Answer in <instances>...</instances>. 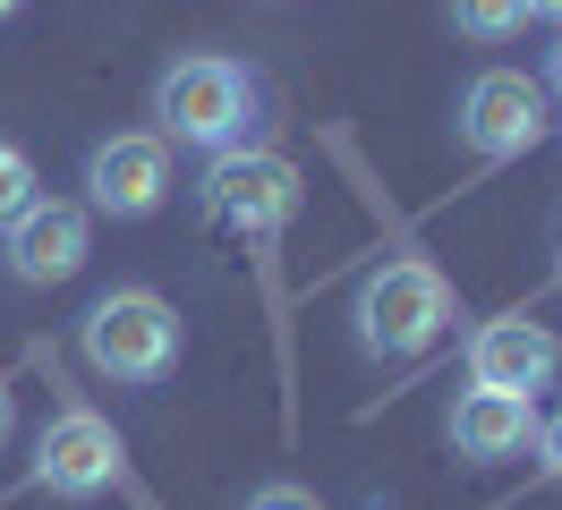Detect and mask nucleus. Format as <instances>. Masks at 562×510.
<instances>
[{"label": "nucleus", "mask_w": 562, "mask_h": 510, "mask_svg": "<svg viewBox=\"0 0 562 510\" xmlns=\"http://www.w3.org/2000/svg\"><path fill=\"white\" fill-rule=\"evenodd\" d=\"M554 374H562V332L537 324V315H494V324L469 332V383H486V392L537 400Z\"/></svg>", "instance_id": "nucleus-9"}, {"label": "nucleus", "mask_w": 562, "mask_h": 510, "mask_svg": "<svg viewBox=\"0 0 562 510\" xmlns=\"http://www.w3.org/2000/svg\"><path fill=\"white\" fill-rule=\"evenodd\" d=\"M128 468V451L94 408H52L35 434V460H26V485L52 494V502H103Z\"/></svg>", "instance_id": "nucleus-6"}, {"label": "nucleus", "mask_w": 562, "mask_h": 510, "mask_svg": "<svg viewBox=\"0 0 562 510\" xmlns=\"http://www.w3.org/2000/svg\"><path fill=\"white\" fill-rule=\"evenodd\" d=\"M77 349H86V366L111 374V383H171L179 374V349H188V324H179V306L162 290H103V298L86 306V324H77Z\"/></svg>", "instance_id": "nucleus-3"}, {"label": "nucleus", "mask_w": 562, "mask_h": 510, "mask_svg": "<svg viewBox=\"0 0 562 510\" xmlns=\"http://www.w3.org/2000/svg\"><path fill=\"white\" fill-rule=\"evenodd\" d=\"M247 510H324V502L307 494V485H290V476H273V485H256V494H247Z\"/></svg>", "instance_id": "nucleus-13"}, {"label": "nucleus", "mask_w": 562, "mask_h": 510, "mask_svg": "<svg viewBox=\"0 0 562 510\" xmlns=\"http://www.w3.org/2000/svg\"><path fill=\"white\" fill-rule=\"evenodd\" d=\"M528 26H554L562 34V0H528Z\"/></svg>", "instance_id": "nucleus-15"}, {"label": "nucleus", "mask_w": 562, "mask_h": 510, "mask_svg": "<svg viewBox=\"0 0 562 510\" xmlns=\"http://www.w3.org/2000/svg\"><path fill=\"white\" fill-rule=\"evenodd\" d=\"M443 442H452V460H469V468H503V460H520L528 442H537V400L469 383L443 408Z\"/></svg>", "instance_id": "nucleus-10"}, {"label": "nucleus", "mask_w": 562, "mask_h": 510, "mask_svg": "<svg viewBox=\"0 0 562 510\" xmlns=\"http://www.w3.org/2000/svg\"><path fill=\"white\" fill-rule=\"evenodd\" d=\"M256 111H265V86L256 68L231 60V52H179L162 77H154V136L162 145H188V154H231L256 136Z\"/></svg>", "instance_id": "nucleus-1"}, {"label": "nucleus", "mask_w": 562, "mask_h": 510, "mask_svg": "<svg viewBox=\"0 0 562 510\" xmlns=\"http://www.w3.org/2000/svg\"><path fill=\"white\" fill-rule=\"evenodd\" d=\"M196 196H205V213L231 238H281L290 222H299L307 188H299V162H281V154H265V145H231V154L205 162Z\"/></svg>", "instance_id": "nucleus-4"}, {"label": "nucleus", "mask_w": 562, "mask_h": 510, "mask_svg": "<svg viewBox=\"0 0 562 510\" xmlns=\"http://www.w3.org/2000/svg\"><path fill=\"white\" fill-rule=\"evenodd\" d=\"M350 324H358V349H367V358L409 366V358H426V349L460 324V298L426 256H384V264L358 281Z\"/></svg>", "instance_id": "nucleus-2"}, {"label": "nucleus", "mask_w": 562, "mask_h": 510, "mask_svg": "<svg viewBox=\"0 0 562 510\" xmlns=\"http://www.w3.org/2000/svg\"><path fill=\"white\" fill-rule=\"evenodd\" d=\"M443 9H452V34L460 43H512V34L528 26V0H443Z\"/></svg>", "instance_id": "nucleus-11"}, {"label": "nucleus", "mask_w": 562, "mask_h": 510, "mask_svg": "<svg viewBox=\"0 0 562 510\" xmlns=\"http://www.w3.org/2000/svg\"><path fill=\"white\" fill-rule=\"evenodd\" d=\"M528 460H537V468L562 485V408H554V417H537V442H528Z\"/></svg>", "instance_id": "nucleus-14"}, {"label": "nucleus", "mask_w": 562, "mask_h": 510, "mask_svg": "<svg viewBox=\"0 0 562 510\" xmlns=\"http://www.w3.org/2000/svg\"><path fill=\"white\" fill-rule=\"evenodd\" d=\"M18 9H26V0H0V26H9V18H18Z\"/></svg>", "instance_id": "nucleus-18"}, {"label": "nucleus", "mask_w": 562, "mask_h": 510, "mask_svg": "<svg viewBox=\"0 0 562 510\" xmlns=\"http://www.w3.org/2000/svg\"><path fill=\"white\" fill-rule=\"evenodd\" d=\"M171 145L154 128H120L86 154V213H111V222H154L171 204Z\"/></svg>", "instance_id": "nucleus-8"}, {"label": "nucleus", "mask_w": 562, "mask_h": 510, "mask_svg": "<svg viewBox=\"0 0 562 510\" xmlns=\"http://www.w3.org/2000/svg\"><path fill=\"white\" fill-rule=\"evenodd\" d=\"M546 77H554V86H562V43H554V60H546Z\"/></svg>", "instance_id": "nucleus-17"}, {"label": "nucleus", "mask_w": 562, "mask_h": 510, "mask_svg": "<svg viewBox=\"0 0 562 510\" xmlns=\"http://www.w3.org/2000/svg\"><path fill=\"white\" fill-rule=\"evenodd\" d=\"M18 434V400H9V383H0V442Z\"/></svg>", "instance_id": "nucleus-16"}, {"label": "nucleus", "mask_w": 562, "mask_h": 510, "mask_svg": "<svg viewBox=\"0 0 562 510\" xmlns=\"http://www.w3.org/2000/svg\"><path fill=\"white\" fill-rule=\"evenodd\" d=\"M452 136L477 154V162H520L554 136V111H546V86L520 77V68H477L452 102Z\"/></svg>", "instance_id": "nucleus-5"}, {"label": "nucleus", "mask_w": 562, "mask_h": 510, "mask_svg": "<svg viewBox=\"0 0 562 510\" xmlns=\"http://www.w3.org/2000/svg\"><path fill=\"white\" fill-rule=\"evenodd\" d=\"M86 256H94V213L69 196H35L0 230V272L18 290H60V281L86 272Z\"/></svg>", "instance_id": "nucleus-7"}, {"label": "nucleus", "mask_w": 562, "mask_h": 510, "mask_svg": "<svg viewBox=\"0 0 562 510\" xmlns=\"http://www.w3.org/2000/svg\"><path fill=\"white\" fill-rule=\"evenodd\" d=\"M35 196H43V179H35V162H26V145H9V136H0V230H9Z\"/></svg>", "instance_id": "nucleus-12"}]
</instances>
